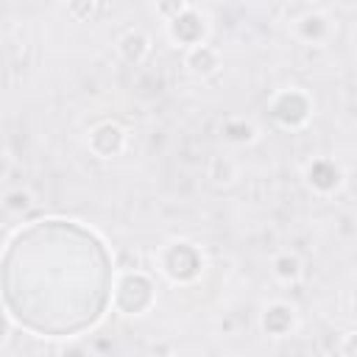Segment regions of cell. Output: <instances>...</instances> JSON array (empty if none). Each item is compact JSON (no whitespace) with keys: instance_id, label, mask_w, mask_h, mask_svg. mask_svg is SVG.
I'll return each mask as SVG.
<instances>
[{"instance_id":"2e32d148","label":"cell","mask_w":357,"mask_h":357,"mask_svg":"<svg viewBox=\"0 0 357 357\" xmlns=\"http://www.w3.org/2000/svg\"><path fill=\"white\" fill-rule=\"evenodd\" d=\"M6 173H8V159L0 153V176H6Z\"/></svg>"},{"instance_id":"3957f363","label":"cell","mask_w":357,"mask_h":357,"mask_svg":"<svg viewBox=\"0 0 357 357\" xmlns=\"http://www.w3.org/2000/svg\"><path fill=\"white\" fill-rule=\"evenodd\" d=\"M271 112L282 126H301L310 117V100H307V95H301L296 89H287V92L276 95Z\"/></svg>"},{"instance_id":"9a60e30c","label":"cell","mask_w":357,"mask_h":357,"mask_svg":"<svg viewBox=\"0 0 357 357\" xmlns=\"http://www.w3.org/2000/svg\"><path fill=\"white\" fill-rule=\"evenodd\" d=\"M159 11H162L167 20H173V17L181 11V0H159Z\"/></svg>"},{"instance_id":"277c9868","label":"cell","mask_w":357,"mask_h":357,"mask_svg":"<svg viewBox=\"0 0 357 357\" xmlns=\"http://www.w3.org/2000/svg\"><path fill=\"white\" fill-rule=\"evenodd\" d=\"M204 20L195 14V11H190V8H181L173 20H170V36L176 39V42H181V45H187V47H192V45H201V39H204Z\"/></svg>"},{"instance_id":"30bf717a","label":"cell","mask_w":357,"mask_h":357,"mask_svg":"<svg viewBox=\"0 0 357 357\" xmlns=\"http://www.w3.org/2000/svg\"><path fill=\"white\" fill-rule=\"evenodd\" d=\"M120 50H123V56H126L128 61H139V59L148 53V39H145L142 33H126V36L120 39Z\"/></svg>"},{"instance_id":"5b68a950","label":"cell","mask_w":357,"mask_h":357,"mask_svg":"<svg viewBox=\"0 0 357 357\" xmlns=\"http://www.w3.org/2000/svg\"><path fill=\"white\" fill-rule=\"evenodd\" d=\"M89 148H92L98 156H103V159L114 156V153L123 148V131H120V126H114V123H100V126H95V128L89 131Z\"/></svg>"},{"instance_id":"5bb4252c","label":"cell","mask_w":357,"mask_h":357,"mask_svg":"<svg viewBox=\"0 0 357 357\" xmlns=\"http://www.w3.org/2000/svg\"><path fill=\"white\" fill-rule=\"evenodd\" d=\"M6 206H8L11 212H22V209L31 206V195H28V192H20V190H17V192H8V195H6Z\"/></svg>"},{"instance_id":"52a82bcc","label":"cell","mask_w":357,"mask_h":357,"mask_svg":"<svg viewBox=\"0 0 357 357\" xmlns=\"http://www.w3.org/2000/svg\"><path fill=\"white\" fill-rule=\"evenodd\" d=\"M307 181L315 187V190H332V187H337V181H340V173H337V167L332 165V162H326V159H321V162H312L310 165V170H307Z\"/></svg>"},{"instance_id":"e0dca14e","label":"cell","mask_w":357,"mask_h":357,"mask_svg":"<svg viewBox=\"0 0 357 357\" xmlns=\"http://www.w3.org/2000/svg\"><path fill=\"white\" fill-rule=\"evenodd\" d=\"M6 337V321H3V315H0V340Z\"/></svg>"},{"instance_id":"7a4b0ae2","label":"cell","mask_w":357,"mask_h":357,"mask_svg":"<svg viewBox=\"0 0 357 357\" xmlns=\"http://www.w3.org/2000/svg\"><path fill=\"white\" fill-rule=\"evenodd\" d=\"M162 265H165V273L176 282H187L192 276H198L201 271V257L198 251L190 245V243H173L165 257H162Z\"/></svg>"},{"instance_id":"9c48e42d","label":"cell","mask_w":357,"mask_h":357,"mask_svg":"<svg viewBox=\"0 0 357 357\" xmlns=\"http://www.w3.org/2000/svg\"><path fill=\"white\" fill-rule=\"evenodd\" d=\"M326 31H329V25H326V20H324L321 14H307V17L298 20V33H301V39H307V42L324 39Z\"/></svg>"},{"instance_id":"ba28073f","label":"cell","mask_w":357,"mask_h":357,"mask_svg":"<svg viewBox=\"0 0 357 357\" xmlns=\"http://www.w3.org/2000/svg\"><path fill=\"white\" fill-rule=\"evenodd\" d=\"M290 324H293L290 307H284V304H273V307L265 310V329H268L271 335H284V332L290 329Z\"/></svg>"},{"instance_id":"8992f818","label":"cell","mask_w":357,"mask_h":357,"mask_svg":"<svg viewBox=\"0 0 357 357\" xmlns=\"http://www.w3.org/2000/svg\"><path fill=\"white\" fill-rule=\"evenodd\" d=\"M187 67L192 73H201V75H209L218 70V50L209 47V45H192L190 53H187Z\"/></svg>"},{"instance_id":"6da1fadb","label":"cell","mask_w":357,"mask_h":357,"mask_svg":"<svg viewBox=\"0 0 357 357\" xmlns=\"http://www.w3.org/2000/svg\"><path fill=\"white\" fill-rule=\"evenodd\" d=\"M117 304L128 312V315H137L142 312L151 301H153V284L148 282V276L142 273H126L117 284V293H114Z\"/></svg>"},{"instance_id":"7c38bea8","label":"cell","mask_w":357,"mask_h":357,"mask_svg":"<svg viewBox=\"0 0 357 357\" xmlns=\"http://www.w3.org/2000/svg\"><path fill=\"white\" fill-rule=\"evenodd\" d=\"M223 134H226L229 139H234V142H248V139H254V128H251L248 123H243V120L226 123V126H223Z\"/></svg>"},{"instance_id":"8fae6325","label":"cell","mask_w":357,"mask_h":357,"mask_svg":"<svg viewBox=\"0 0 357 357\" xmlns=\"http://www.w3.org/2000/svg\"><path fill=\"white\" fill-rule=\"evenodd\" d=\"M273 273H276L279 279H284V282L298 279V273H301V262H298L296 257H290V254H282V257L273 259Z\"/></svg>"},{"instance_id":"4fadbf2b","label":"cell","mask_w":357,"mask_h":357,"mask_svg":"<svg viewBox=\"0 0 357 357\" xmlns=\"http://www.w3.org/2000/svg\"><path fill=\"white\" fill-rule=\"evenodd\" d=\"M212 178L218 181H231L234 178V165L229 159H215L212 162Z\"/></svg>"}]
</instances>
